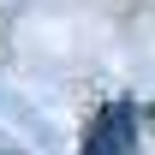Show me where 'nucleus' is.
Here are the masks:
<instances>
[{"label":"nucleus","mask_w":155,"mask_h":155,"mask_svg":"<svg viewBox=\"0 0 155 155\" xmlns=\"http://www.w3.org/2000/svg\"><path fill=\"white\" fill-rule=\"evenodd\" d=\"M125 101H114V107H101L96 131H90V143H84V155H137V137H125Z\"/></svg>","instance_id":"1"}]
</instances>
